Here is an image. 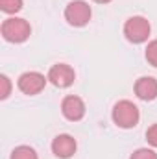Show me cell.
Returning a JSON list of instances; mask_svg holds the SVG:
<instances>
[{"label":"cell","instance_id":"6da1fadb","mask_svg":"<svg viewBox=\"0 0 157 159\" xmlns=\"http://www.w3.org/2000/svg\"><path fill=\"white\" fill-rule=\"evenodd\" d=\"M139 117H141L139 115V107L133 102H129V100H120L113 107V122L118 128L128 129V128L137 126Z\"/></svg>","mask_w":157,"mask_h":159},{"label":"cell","instance_id":"7a4b0ae2","mask_svg":"<svg viewBox=\"0 0 157 159\" xmlns=\"http://www.w3.org/2000/svg\"><path fill=\"white\" fill-rule=\"evenodd\" d=\"M30 34H32V28H30L28 20H24V19L13 17V19H6L2 22V35L9 43H22L30 37Z\"/></svg>","mask_w":157,"mask_h":159},{"label":"cell","instance_id":"3957f363","mask_svg":"<svg viewBox=\"0 0 157 159\" xmlns=\"http://www.w3.org/2000/svg\"><path fill=\"white\" fill-rule=\"evenodd\" d=\"M124 35L126 39L131 43H144L150 35V22L148 19L137 15V17H129L124 24Z\"/></svg>","mask_w":157,"mask_h":159},{"label":"cell","instance_id":"277c9868","mask_svg":"<svg viewBox=\"0 0 157 159\" xmlns=\"http://www.w3.org/2000/svg\"><path fill=\"white\" fill-rule=\"evenodd\" d=\"M91 6L83 0H72L65 7V19L70 26H85L91 20Z\"/></svg>","mask_w":157,"mask_h":159},{"label":"cell","instance_id":"5b68a950","mask_svg":"<svg viewBox=\"0 0 157 159\" xmlns=\"http://www.w3.org/2000/svg\"><path fill=\"white\" fill-rule=\"evenodd\" d=\"M74 78H76L74 69H72L70 65H67V63H57V65H54V67L48 70V80H50L56 87H61V89L72 85V83H74Z\"/></svg>","mask_w":157,"mask_h":159},{"label":"cell","instance_id":"8992f818","mask_svg":"<svg viewBox=\"0 0 157 159\" xmlns=\"http://www.w3.org/2000/svg\"><path fill=\"white\" fill-rule=\"evenodd\" d=\"M46 85V78L41 72H24L19 78V89L24 94H37L44 89Z\"/></svg>","mask_w":157,"mask_h":159},{"label":"cell","instance_id":"52a82bcc","mask_svg":"<svg viewBox=\"0 0 157 159\" xmlns=\"http://www.w3.org/2000/svg\"><path fill=\"white\" fill-rule=\"evenodd\" d=\"M52 152L61 159H69L74 156L76 152V139L67 135V133H61L57 135L54 141H52Z\"/></svg>","mask_w":157,"mask_h":159},{"label":"cell","instance_id":"ba28073f","mask_svg":"<svg viewBox=\"0 0 157 159\" xmlns=\"http://www.w3.org/2000/svg\"><path fill=\"white\" fill-rule=\"evenodd\" d=\"M61 111H63L65 119L76 122V120H81L83 119V115H85V104H83V100H81L79 96L70 94V96H67V98L63 100V104H61Z\"/></svg>","mask_w":157,"mask_h":159},{"label":"cell","instance_id":"9c48e42d","mask_svg":"<svg viewBox=\"0 0 157 159\" xmlns=\"http://www.w3.org/2000/svg\"><path fill=\"white\" fill-rule=\"evenodd\" d=\"M135 93L141 100H154L157 98V80L152 76H142L135 83Z\"/></svg>","mask_w":157,"mask_h":159},{"label":"cell","instance_id":"30bf717a","mask_svg":"<svg viewBox=\"0 0 157 159\" xmlns=\"http://www.w3.org/2000/svg\"><path fill=\"white\" fill-rule=\"evenodd\" d=\"M11 159H37V154L30 146H17L11 152Z\"/></svg>","mask_w":157,"mask_h":159},{"label":"cell","instance_id":"8fae6325","mask_svg":"<svg viewBox=\"0 0 157 159\" xmlns=\"http://www.w3.org/2000/svg\"><path fill=\"white\" fill-rule=\"evenodd\" d=\"M0 9L4 13H17L22 9V0H0Z\"/></svg>","mask_w":157,"mask_h":159},{"label":"cell","instance_id":"7c38bea8","mask_svg":"<svg viewBox=\"0 0 157 159\" xmlns=\"http://www.w3.org/2000/svg\"><path fill=\"white\" fill-rule=\"evenodd\" d=\"M146 59H148L150 65L157 67V39L152 41V43L148 44V48H146Z\"/></svg>","mask_w":157,"mask_h":159},{"label":"cell","instance_id":"4fadbf2b","mask_svg":"<svg viewBox=\"0 0 157 159\" xmlns=\"http://www.w3.org/2000/svg\"><path fill=\"white\" fill-rule=\"evenodd\" d=\"M129 159H157V154L154 150H148V148H139L131 154Z\"/></svg>","mask_w":157,"mask_h":159},{"label":"cell","instance_id":"5bb4252c","mask_svg":"<svg viewBox=\"0 0 157 159\" xmlns=\"http://www.w3.org/2000/svg\"><path fill=\"white\" fill-rule=\"evenodd\" d=\"M0 85H2V91H0V98H7L9 96V91H11V83L7 76H0Z\"/></svg>","mask_w":157,"mask_h":159},{"label":"cell","instance_id":"9a60e30c","mask_svg":"<svg viewBox=\"0 0 157 159\" xmlns=\"http://www.w3.org/2000/svg\"><path fill=\"white\" fill-rule=\"evenodd\" d=\"M146 139H148V143H150L152 146H155L157 148V124H154V126L148 128V131H146Z\"/></svg>","mask_w":157,"mask_h":159},{"label":"cell","instance_id":"2e32d148","mask_svg":"<svg viewBox=\"0 0 157 159\" xmlns=\"http://www.w3.org/2000/svg\"><path fill=\"white\" fill-rule=\"evenodd\" d=\"M94 2H98V4H107V2H111V0H94Z\"/></svg>","mask_w":157,"mask_h":159}]
</instances>
